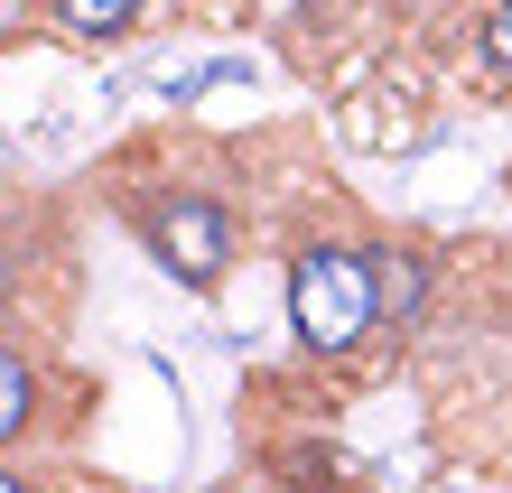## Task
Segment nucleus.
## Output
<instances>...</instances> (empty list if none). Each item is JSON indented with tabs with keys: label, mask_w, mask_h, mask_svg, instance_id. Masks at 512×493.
Returning <instances> with one entry per match:
<instances>
[{
	"label": "nucleus",
	"mask_w": 512,
	"mask_h": 493,
	"mask_svg": "<svg viewBox=\"0 0 512 493\" xmlns=\"http://www.w3.org/2000/svg\"><path fill=\"white\" fill-rule=\"evenodd\" d=\"M410 307H419V261H382V317L401 326Z\"/></svg>",
	"instance_id": "obj_5"
},
{
	"label": "nucleus",
	"mask_w": 512,
	"mask_h": 493,
	"mask_svg": "<svg viewBox=\"0 0 512 493\" xmlns=\"http://www.w3.org/2000/svg\"><path fill=\"white\" fill-rule=\"evenodd\" d=\"M289 326L317 354H354L382 326V270L364 252H345V242H308L289 270Z\"/></svg>",
	"instance_id": "obj_1"
},
{
	"label": "nucleus",
	"mask_w": 512,
	"mask_h": 493,
	"mask_svg": "<svg viewBox=\"0 0 512 493\" xmlns=\"http://www.w3.org/2000/svg\"><path fill=\"white\" fill-rule=\"evenodd\" d=\"M224 252H233V224H224L205 196H177V205L159 214V261L177 270V280H215Z\"/></svg>",
	"instance_id": "obj_2"
},
{
	"label": "nucleus",
	"mask_w": 512,
	"mask_h": 493,
	"mask_svg": "<svg viewBox=\"0 0 512 493\" xmlns=\"http://www.w3.org/2000/svg\"><path fill=\"white\" fill-rule=\"evenodd\" d=\"M0 493H28V484H19V475H10V484H0Z\"/></svg>",
	"instance_id": "obj_7"
},
{
	"label": "nucleus",
	"mask_w": 512,
	"mask_h": 493,
	"mask_svg": "<svg viewBox=\"0 0 512 493\" xmlns=\"http://www.w3.org/2000/svg\"><path fill=\"white\" fill-rule=\"evenodd\" d=\"M28 400H38V391H28V363L10 354V363H0V438H19V428H28Z\"/></svg>",
	"instance_id": "obj_4"
},
{
	"label": "nucleus",
	"mask_w": 512,
	"mask_h": 493,
	"mask_svg": "<svg viewBox=\"0 0 512 493\" xmlns=\"http://www.w3.org/2000/svg\"><path fill=\"white\" fill-rule=\"evenodd\" d=\"M485 47H494V66H512V0L494 10V28H485Z\"/></svg>",
	"instance_id": "obj_6"
},
{
	"label": "nucleus",
	"mask_w": 512,
	"mask_h": 493,
	"mask_svg": "<svg viewBox=\"0 0 512 493\" xmlns=\"http://www.w3.org/2000/svg\"><path fill=\"white\" fill-rule=\"evenodd\" d=\"M140 0H56V19L75 28V38H112V28H131Z\"/></svg>",
	"instance_id": "obj_3"
}]
</instances>
